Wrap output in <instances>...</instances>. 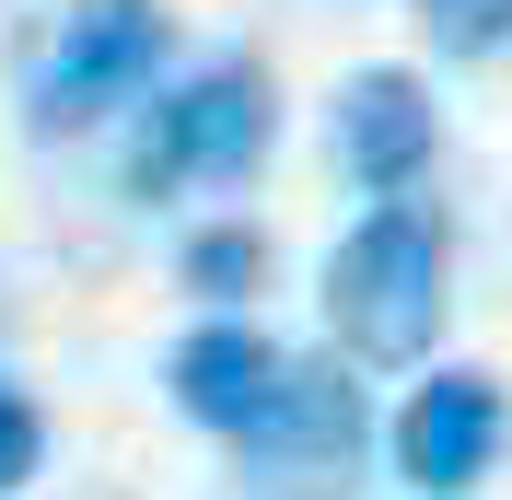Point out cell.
Returning <instances> with one entry per match:
<instances>
[{"mask_svg":"<svg viewBox=\"0 0 512 500\" xmlns=\"http://www.w3.org/2000/svg\"><path fill=\"white\" fill-rule=\"evenodd\" d=\"M35 466H47V419H35V396H24V384L0 373V500L24 489Z\"/></svg>","mask_w":512,"mask_h":500,"instance_id":"10","label":"cell"},{"mask_svg":"<svg viewBox=\"0 0 512 500\" xmlns=\"http://www.w3.org/2000/svg\"><path fill=\"white\" fill-rule=\"evenodd\" d=\"M419 24L443 59H501L512 47V0H419Z\"/></svg>","mask_w":512,"mask_h":500,"instance_id":"9","label":"cell"},{"mask_svg":"<svg viewBox=\"0 0 512 500\" xmlns=\"http://www.w3.org/2000/svg\"><path fill=\"white\" fill-rule=\"evenodd\" d=\"M280 361L291 349L268 338V326H245V314H210L198 338H175V407H187L198 431H222V442H245L256 431V407L280 396Z\"/></svg>","mask_w":512,"mask_h":500,"instance_id":"7","label":"cell"},{"mask_svg":"<svg viewBox=\"0 0 512 500\" xmlns=\"http://www.w3.org/2000/svg\"><path fill=\"white\" fill-rule=\"evenodd\" d=\"M431 140H443V117H431V82H419V70L373 59V70L338 82V163H350L373 198L419 187V175H431Z\"/></svg>","mask_w":512,"mask_h":500,"instance_id":"6","label":"cell"},{"mask_svg":"<svg viewBox=\"0 0 512 500\" xmlns=\"http://www.w3.org/2000/svg\"><path fill=\"white\" fill-rule=\"evenodd\" d=\"M361 454H373V407L338 373V349L326 361H280V396L256 407V431L233 442V466H245L256 500H350Z\"/></svg>","mask_w":512,"mask_h":500,"instance_id":"3","label":"cell"},{"mask_svg":"<svg viewBox=\"0 0 512 500\" xmlns=\"http://www.w3.org/2000/svg\"><path fill=\"white\" fill-rule=\"evenodd\" d=\"M489 454H501V384L489 373H431L408 407H396V477H408L419 500L478 489Z\"/></svg>","mask_w":512,"mask_h":500,"instance_id":"5","label":"cell"},{"mask_svg":"<svg viewBox=\"0 0 512 500\" xmlns=\"http://www.w3.org/2000/svg\"><path fill=\"white\" fill-rule=\"evenodd\" d=\"M280 140V94L256 59H198L175 94H152V128H140V163L128 187L163 198V187H245Z\"/></svg>","mask_w":512,"mask_h":500,"instance_id":"2","label":"cell"},{"mask_svg":"<svg viewBox=\"0 0 512 500\" xmlns=\"http://www.w3.org/2000/svg\"><path fill=\"white\" fill-rule=\"evenodd\" d=\"M443 221L408 210V198H384L373 221H361L350 245L326 256V326H338V349L350 361H373V373H408V361H431V338H443Z\"/></svg>","mask_w":512,"mask_h":500,"instance_id":"1","label":"cell"},{"mask_svg":"<svg viewBox=\"0 0 512 500\" xmlns=\"http://www.w3.org/2000/svg\"><path fill=\"white\" fill-rule=\"evenodd\" d=\"M256 280H268V233H245V221H210L187 245V291H210V303H245Z\"/></svg>","mask_w":512,"mask_h":500,"instance_id":"8","label":"cell"},{"mask_svg":"<svg viewBox=\"0 0 512 500\" xmlns=\"http://www.w3.org/2000/svg\"><path fill=\"white\" fill-rule=\"evenodd\" d=\"M152 70H163V12L152 0H82L59 24V47L35 59V140H70V128H94L117 117L128 94H152Z\"/></svg>","mask_w":512,"mask_h":500,"instance_id":"4","label":"cell"}]
</instances>
